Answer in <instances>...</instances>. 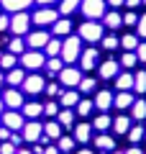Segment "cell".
Wrapping results in <instances>:
<instances>
[{
  "mask_svg": "<svg viewBox=\"0 0 146 154\" xmlns=\"http://www.w3.org/2000/svg\"><path fill=\"white\" fill-rule=\"evenodd\" d=\"M31 21L36 23L38 28L54 26V23L59 21V11H56V8H49V5H44V8H38V11L33 13V16H31Z\"/></svg>",
  "mask_w": 146,
  "mask_h": 154,
  "instance_id": "5b68a950",
  "label": "cell"
},
{
  "mask_svg": "<svg viewBox=\"0 0 146 154\" xmlns=\"http://www.w3.org/2000/svg\"><path fill=\"white\" fill-rule=\"evenodd\" d=\"M3 82H5V75H3V69H0V88H3Z\"/></svg>",
  "mask_w": 146,
  "mask_h": 154,
  "instance_id": "94428289",
  "label": "cell"
},
{
  "mask_svg": "<svg viewBox=\"0 0 146 154\" xmlns=\"http://www.w3.org/2000/svg\"><path fill=\"white\" fill-rule=\"evenodd\" d=\"M23 49H26L23 36H13L11 41H8V51H11V54H23Z\"/></svg>",
  "mask_w": 146,
  "mask_h": 154,
  "instance_id": "74e56055",
  "label": "cell"
},
{
  "mask_svg": "<svg viewBox=\"0 0 146 154\" xmlns=\"http://www.w3.org/2000/svg\"><path fill=\"white\" fill-rule=\"evenodd\" d=\"M136 57H138V62H146V41H141L136 46Z\"/></svg>",
  "mask_w": 146,
  "mask_h": 154,
  "instance_id": "f907efd6",
  "label": "cell"
},
{
  "mask_svg": "<svg viewBox=\"0 0 146 154\" xmlns=\"http://www.w3.org/2000/svg\"><path fill=\"white\" fill-rule=\"evenodd\" d=\"M3 3V8L5 11H11V13H18V11H26L31 3H36V0H0Z\"/></svg>",
  "mask_w": 146,
  "mask_h": 154,
  "instance_id": "d4e9b609",
  "label": "cell"
},
{
  "mask_svg": "<svg viewBox=\"0 0 146 154\" xmlns=\"http://www.w3.org/2000/svg\"><path fill=\"white\" fill-rule=\"evenodd\" d=\"M77 154H92V152H90V149H80V152H77Z\"/></svg>",
  "mask_w": 146,
  "mask_h": 154,
  "instance_id": "6125c7cd",
  "label": "cell"
},
{
  "mask_svg": "<svg viewBox=\"0 0 146 154\" xmlns=\"http://www.w3.org/2000/svg\"><path fill=\"white\" fill-rule=\"evenodd\" d=\"M97 72H100L103 80H115L118 72H120V64H118V59H105L103 64L97 67Z\"/></svg>",
  "mask_w": 146,
  "mask_h": 154,
  "instance_id": "7c38bea8",
  "label": "cell"
},
{
  "mask_svg": "<svg viewBox=\"0 0 146 154\" xmlns=\"http://www.w3.org/2000/svg\"><path fill=\"white\" fill-rule=\"evenodd\" d=\"M113 98L115 95L110 93V90H97V95H95V100H92V103H95V108L97 110H108V108H113Z\"/></svg>",
  "mask_w": 146,
  "mask_h": 154,
  "instance_id": "9a60e30c",
  "label": "cell"
},
{
  "mask_svg": "<svg viewBox=\"0 0 146 154\" xmlns=\"http://www.w3.org/2000/svg\"><path fill=\"white\" fill-rule=\"evenodd\" d=\"M82 54V38L80 36H67L62 38V62L64 64H72V62H77Z\"/></svg>",
  "mask_w": 146,
  "mask_h": 154,
  "instance_id": "6da1fadb",
  "label": "cell"
},
{
  "mask_svg": "<svg viewBox=\"0 0 146 154\" xmlns=\"http://www.w3.org/2000/svg\"><path fill=\"white\" fill-rule=\"evenodd\" d=\"M75 136H59L56 139V149H59V152H72V149H75Z\"/></svg>",
  "mask_w": 146,
  "mask_h": 154,
  "instance_id": "f35d334b",
  "label": "cell"
},
{
  "mask_svg": "<svg viewBox=\"0 0 146 154\" xmlns=\"http://www.w3.org/2000/svg\"><path fill=\"white\" fill-rule=\"evenodd\" d=\"M23 141H28V144H36L38 139L44 136V123H38V121H28V123H23Z\"/></svg>",
  "mask_w": 146,
  "mask_h": 154,
  "instance_id": "30bf717a",
  "label": "cell"
},
{
  "mask_svg": "<svg viewBox=\"0 0 146 154\" xmlns=\"http://www.w3.org/2000/svg\"><path fill=\"white\" fill-rule=\"evenodd\" d=\"M92 128H95V131H103V134H105L108 128H113V118H110L108 113H100L95 121H92Z\"/></svg>",
  "mask_w": 146,
  "mask_h": 154,
  "instance_id": "4316f807",
  "label": "cell"
},
{
  "mask_svg": "<svg viewBox=\"0 0 146 154\" xmlns=\"http://www.w3.org/2000/svg\"><path fill=\"white\" fill-rule=\"evenodd\" d=\"M21 139H23V136H18V134H11V144H16V146L21 144Z\"/></svg>",
  "mask_w": 146,
  "mask_h": 154,
  "instance_id": "9f6ffc18",
  "label": "cell"
},
{
  "mask_svg": "<svg viewBox=\"0 0 146 154\" xmlns=\"http://www.w3.org/2000/svg\"><path fill=\"white\" fill-rule=\"evenodd\" d=\"M59 105L54 103V100H49V103H44V116H49V118H56V116H59Z\"/></svg>",
  "mask_w": 146,
  "mask_h": 154,
  "instance_id": "ee69618b",
  "label": "cell"
},
{
  "mask_svg": "<svg viewBox=\"0 0 146 154\" xmlns=\"http://www.w3.org/2000/svg\"><path fill=\"white\" fill-rule=\"evenodd\" d=\"M16 152H18L16 144H11V141H3V144H0V154H16Z\"/></svg>",
  "mask_w": 146,
  "mask_h": 154,
  "instance_id": "7dc6e473",
  "label": "cell"
},
{
  "mask_svg": "<svg viewBox=\"0 0 146 154\" xmlns=\"http://www.w3.org/2000/svg\"><path fill=\"white\" fill-rule=\"evenodd\" d=\"M21 67L23 69H28V72H36V69H41L44 64H46V54L44 51H38V49H28V51H23L21 54Z\"/></svg>",
  "mask_w": 146,
  "mask_h": 154,
  "instance_id": "7a4b0ae2",
  "label": "cell"
},
{
  "mask_svg": "<svg viewBox=\"0 0 146 154\" xmlns=\"http://www.w3.org/2000/svg\"><path fill=\"white\" fill-rule=\"evenodd\" d=\"M3 103H5L11 110H18V108H23V93H21V90H16V88L5 90V93H3Z\"/></svg>",
  "mask_w": 146,
  "mask_h": 154,
  "instance_id": "4fadbf2b",
  "label": "cell"
},
{
  "mask_svg": "<svg viewBox=\"0 0 146 154\" xmlns=\"http://www.w3.org/2000/svg\"><path fill=\"white\" fill-rule=\"evenodd\" d=\"M123 154H144V152H141V149H138V146H131V149H128V152H123Z\"/></svg>",
  "mask_w": 146,
  "mask_h": 154,
  "instance_id": "680465c9",
  "label": "cell"
},
{
  "mask_svg": "<svg viewBox=\"0 0 146 154\" xmlns=\"http://www.w3.org/2000/svg\"><path fill=\"white\" fill-rule=\"evenodd\" d=\"M123 23H126V26H136V23H138V16H136L133 11H126V16H123Z\"/></svg>",
  "mask_w": 146,
  "mask_h": 154,
  "instance_id": "c3c4849f",
  "label": "cell"
},
{
  "mask_svg": "<svg viewBox=\"0 0 146 154\" xmlns=\"http://www.w3.org/2000/svg\"><path fill=\"white\" fill-rule=\"evenodd\" d=\"M144 136H146V126H131V131H128L131 144H138Z\"/></svg>",
  "mask_w": 146,
  "mask_h": 154,
  "instance_id": "ab89813d",
  "label": "cell"
},
{
  "mask_svg": "<svg viewBox=\"0 0 146 154\" xmlns=\"http://www.w3.org/2000/svg\"><path fill=\"white\" fill-rule=\"evenodd\" d=\"M59 103H62V108H75V105L80 103V93H77V90H72V88L62 90V95H59Z\"/></svg>",
  "mask_w": 146,
  "mask_h": 154,
  "instance_id": "d6986e66",
  "label": "cell"
},
{
  "mask_svg": "<svg viewBox=\"0 0 146 154\" xmlns=\"http://www.w3.org/2000/svg\"><path fill=\"white\" fill-rule=\"evenodd\" d=\"M144 5H146V0H144Z\"/></svg>",
  "mask_w": 146,
  "mask_h": 154,
  "instance_id": "003e7915",
  "label": "cell"
},
{
  "mask_svg": "<svg viewBox=\"0 0 146 154\" xmlns=\"http://www.w3.org/2000/svg\"><path fill=\"white\" fill-rule=\"evenodd\" d=\"M131 116H133L136 121H144V118H146V100H133V105H131Z\"/></svg>",
  "mask_w": 146,
  "mask_h": 154,
  "instance_id": "836d02e7",
  "label": "cell"
},
{
  "mask_svg": "<svg viewBox=\"0 0 146 154\" xmlns=\"http://www.w3.org/2000/svg\"><path fill=\"white\" fill-rule=\"evenodd\" d=\"M44 67H46V72H49V75H59V72L64 69V62H62V57H49Z\"/></svg>",
  "mask_w": 146,
  "mask_h": 154,
  "instance_id": "4dcf8cb0",
  "label": "cell"
},
{
  "mask_svg": "<svg viewBox=\"0 0 146 154\" xmlns=\"http://www.w3.org/2000/svg\"><path fill=\"white\" fill-rule=\"evenodd\" d=\"M95 146L100 152H115V139L108 134H100V136H95Z\"/></svg>",
  "mask_w": 146,
  "mask_h": 154,
  "instance_id": "cb8c5ba5",
  "label": "cell"
},
{
  "mask_svg": "<svg viewBox=\"0 0 146 154\" xmlns=\"http://www.w3.org/2000/svg\"><path fill=\"white\" fill-rule=\"evenodd\" d=\"M133 90H136V93H141V95L146 93V69H138L133 75Z\"/></svg>",
  "mask_w": 146,
  "mask_h": 154,
  "instance_id": "8d00e7d4",
  "label": "cell"
},
{
  "mask_svg": "<svg viewBox=\"0 0 146 154\" xmlns=\"http://www.w3.org/2000/svg\"><path fill=\"white\" fill-rule=\"evenodd\" d=\"M3 108H5V103H3V98H0V116H3Z\"/></svg>",
  "mask_w": 146,
  "mask_h": 154,
  "instance_id": "be15d7a7",
  "label": "cell"
},
{
  "mask_svg": "<svg viewBox=\"0 0 146 154\" xmlns=\"http://www.w3.org/2000/svg\"><path fill=\"white\" fill-rule=\"evenodd\" d=\"M103 23H97V21H82V26H80V38L82 41H90V44H95V41H100V38L105 36V31H103Z\"/></svg>",
  "mask_w": 146,
  "mask_h": 154,
  "instance_id": "3957f363",
  "label": "cell"
},
{
  "mask_svg": "<svg viewBox=\"0 0 146 154\" xmlns=\"http://www.w3.org/2000/svg\"><path fill=\"white\" fill-rule=\"evenodd\" d=\"M80 3L82 0H59V8H56V11H59L62 18H69L75 11H80Z\"/></svg>",
  "mask_w": 146,
  "mask_h": 154,
  "instance_id": "7402d4cb",
  "label": "cell"
},
{
  "mask_svg": "<svg viewBox=\"0 0 146 154\" xmlns=\"http://www.w3.org/2000/svg\"><path fill=\"white\" fill-rule=\"evenodd\" d=\"M49 38H51V36L46 33V28H36V31H28L26 33V46H28V49H38V51H41L44 46L49 44Z\"/></svg>",
  "mask_w": 146,
  "mask_h": 154,
  "instance_id": "52a82bcc",
  "label": "cell"
},
{
  "mask_svg": "<svg viewBox=\"0 0 146 154\" xmlns=\"http://www.w3.org/2000/svg\"><path fill=\"white\" fill-rule=\"evenodd\" d=\"M133 100H136V98L131 95V90H118V95L113 98V105H115L118 110H128L131 105H133Z\"/></svg>",
  "mask_w": 146,
  "mask_h": 154,
  "instance_id": "2e32d148",
  "label": "cell"
},
{
  "mask_svg": "<svg viewBox=\"0 0 146 154\" xmlns=\"http://www.w3.org/2000/svg\"><path fill=\"white\" fill-rule=\"evenodd\" d=\"M120 67H126V69H133L136 64H138V57H136V51H123V57L118 59Z\"/></svg>",
  "mask_w": 146,
  "mask_h": 154,
  "instance_id": "e575fe53",
  "label": "cell"
},
{
  "mask_svg": "<svg viewBox=\"0 0 146 154\" xmlns=\"http://www.w3.org/2000/svg\"><path fill=\"white\" fill-rule=\"evenodd\" d=\"M44 93L49 95V98H56V95H62V88L56 82H46V88H44Z\"/></svg>",
  "mask_w": 146,
  "mask_h": 154,
  "instance_id": "bcb514c9",
  "label": "cell"
},
{
  "mask_svg": "<svg viewBox=\"0 0 146 154\" xmlns=\"http://www.w3.org/2000/svg\"><path fill=\"white\" fill-rule=\"evenodd\" d=\"M138 36L136 33H126V36H120V46H123L126 51H136V46H138Z\"/></svg>",
  "mask_w": 146,
  "mask_h": 154,
  "instance_id": "d6a6232c",
  "label": "cell"
},
{
  "mask_svg": "<svg viewBox=\"0 0 146 154\" xmlns=\"http://www.w3.org/2000/svg\"><path fill=\"white\" fill-rule=\"evenodd\" d=\"M44 54H46V59L49 57H59L62 54V38H49V44L44 46Z\"/></svg>",
  "mask_w": 146,
  "mask_h": 154,
  "instance_id": "f546056e",
  "label": "cell"
},
{
  "mask_svg": "<svg viewBox=\"0 0 146 154\" xmlns=\"http://www.w3.org/2000/svg\"><path fill=\"white\" fill-rule=\"evenodd\" d=\"M144 0H126V8H138Z\"/></svg>",
  "mask_w": 146,
  "mask_h": 154,
  "instance_id": "db71d44e",
  "label": "cell"
},
{
  "mask_svg": "<svg viewBox=\"0 0 146 154\" xmlns=\"http://www.w3.org/2000/svg\"><path fill=\"white\" fill-rule=\"evenodd\" d=\"M75 108H77V113H80L82 118H87V116L95 110V103H92V100H87V98H80V103H77Z\"/></svg>",
  "mask_w": 146,
  "mask_h": 154,
  "instance_id": "d590c367",
  "label": "cell"
},
{
  "mask_svg": "<svg viewBox=\"0 0 146 154\" xmlns=\"http://www.w3.org/2000/svg\"><path fill=\"white\" fill-rule=\"evenodd\" d=\"M100 44H103V49L113 51V49H118V46H120V38H115V36H103V38H100Z\"/></svg>",
  "mask_w": 146,
  "mask_h": 154,
  "instance_id": "7bdbcfd3",
  "label": "cell"
},
{
  "mask_svg": "<svg viewBox=\"0 0 146 154\" xmlns=\"http://www.w3.org/2000/svg\"><path fill=\"white\" fill-rule=\"evenodd\" d=\"M44 136L51 141V139H59L62 136V123L59 121H49V123H44Z\"/></svg>",
  "mask_w": 146,
  "mask_h": 154,
  "instance_id": "83f0119b",
  "label": "cell"
},
{
  "mask_svg": "<svg viewBox=\"0 0 146 154\" xmlns=\"http://www.w3.org/2000/svg\"><path fill=\"white\" fill-rule=\"evenodd\" d=\"M23 80H26V72H23V67H13V69H8V75H5V82L11 85V88L23 85Z\"/></svg>",
  "mask_w": 146,
  "mask_h": 154,
  "instance_id": "44dd1931",
  "label": "cell"
},
{
  "mask_svg": "<svg viewBox=\"0 0 146 154\" xmlns=\"http://www.w3.org/2000/svg\"><path fill=\"white\" fill-rule=\"evenodd\" d=\"M115 88H118V90H133V75H131L128 69L118 72V77H115Z\"/></svg>",
  "mask_w": 146,
  "mask_h": 154,
  "instance_id": "484cf974",
  "label": "cell"
},
{
  "mask_svg": "<svg viewBox=\"0 0 146 154\" xmlns=\"http://www.w3.org/2000/svg\"><path fill=\"white\" fill-rule=\"evenodd\" d=\"M136 36L138 38H146V13L138 16V23H136Z\"/></svg>",
  "mask_w": 146,
  "mask_h": 154,
  "instance_id": "f6af8a7d",
  "label": "cell"
},
{
  "mask_svg": "<svg viewBox=\"0 0 146 154\" xmlns=\"http://www.w3.org/2000/svg\"><path fill=\"white\" fill-rule=\"evenodd\" d=\"M80 11L85 21H97V18L105 16V0H82Z\"/></svg>",
  "mask_w": 146,
  "mask_h": 154,
  "instance_id": "277c9868",
  "label": "cell"
},
{
  "mask_svg": "<svg viewBox=\"0 0 146 154\" xmlns=\"http://www.w3.org/2000/svg\"><path fill=\"white\" fill-rule=\"evenodd\" d=\"M56 77H59V82L64 85V88H77V85H80V80H82V72L77 69V67L64 64V69H62Z\"/></svg>",
  "mask_w": 146,
  "mask_h": 154,
  "instance_id": "9c48e42d",
  "label": "cell"
},
{
  "mask_svg": "<svg viewBox=\"0 0 146 154\" xmlns=\"http://www.w3.org/2000/svg\"><path fill=\"white\" fill-rule=\"evenodd\" d=\"M113 154H123V152H113Z\"/></svg>",
  "mask_w": 146,
  "mask_h": 154,
  "instance_id": "e7e4bbea",
  "label": "cell"
},
{
  "mask_svg": "<svg viewBox=\"0 0 146 154\" xmlns=\"http://www.w3.org/2000/svg\"><path fill=\"white\" fill-rule=\"evenodd\" d=\"M3 126L11 128V131H18V128H23V116L18 110H5L3 113Z\"/></svg>",
  "mask_w": 146,
  "mask_h": 154,
  "instance_id": "5bb4252c",
  "label": "cell"
},
{
  "mask_svg": "<svg viewBox=\"0 0 146 154\" xmlns=\"http://www.w3.org/2000/svg\"><path fill=\"white\" fill-rule=\"evenodd\" d=\"M0 141H11V128L0 126Z\"/></svg>",
  "mask_w": 146,
  "mask_h": 154,
  "instance_id": "816d5d0a",
  "label": "cell"
},
{
  "mask_svg": "<svg viewBox=\"0 0 146 154\" xmlns=\"http://www.w3.org/2000/svg\"><path fill=\"white\" fill-rule=\"evenodd\" d=\"M72 28H75V26H72L69 18H59V21L51 26V31H54L56 38H67V36H72Z\"/></svg>",
  "mask_w": 146,
  "mask_h": 154,
  "instance_id": "e0dca14e",
  "label": "cell"
},
{
  "mask_svg": "<svg viewBox=\"0 0 146 154\" xmlns=\"http://www.w3.org/2000/svg\"><path fill=\"white\" fill-rule=\"evenodd\" d=\"M31 16H28L26 11H18V13H13L11 16V31H13V36H26L28 33V28H31Z\"/></svg>",
  "mask_w": 146,
  "mask_h": 154,
  "instance_id": "8992f818",
  "label": "cell"
},
{
  "mask_svg": "<svg viewBox=\"0 0 146 154\" xmlns=\"http://www.w3.org/2000/svg\"><path fill=\"white\" fill-rule=\"evenodd\" d=\"M41 113H44V103H33V100L31 103H23V116L28 121H36Z\"/></svg>",
  "mask_w": 146,
  "mask_h": 154,
  "instance_id": "603a6c76",
  "label": "cell"
},
{
  "mask_svg": "<svg viewBox=\"0 0 146 154\" xmlns=\"http://www.w3.org/2000/svg\"><path fill=\"white\" fill-rule=\"evenodd\" d=\"M3 31H11V16H5V13H0V33Z\"/></svg>",
  "mask_w": 146,
  "mask_h": 154,
  "instance_id": "681fc988",
  "label": "cell"
},
{
  "mask_svg": "<svg viewBox=\"0 0 146 154\" xmlns=\"http://www.w3.org/2000/svg\"><path fill=\"white\" fill-rule=\"evenodd\" d=\"M18 64L16 54H11V51H5V54L0 57V69H13V67Z\"/></svg>",
  "mask_w": 146,
  "mask_h": 154,
  "instance_id": "60d3db41",
  "label": "cell"
},
{
  "mask_svg": "<svg viewBox=\"0 0 146 154\" xmlns=\"http://www.w3.org/2000/svg\"><path fill=\"white\" fill-rule=\"evenodd\" d=\"M92 139V123H77L75 126V141L77 144H87Z\"/></svg>",
  "mask_w": 146,
  "mask_h": 154,
  "instance_id": "ac0fdd59",
  "label": "cell"
},
{
  "mask_svg": "<svg viewBox=\"0 0 146 154\" xmlns=\"http://www.w3.org/2000/svg\"><path fill=\"white\" fill-rule=\"evenodd\" d=\"M113 131L115 134H128L131 131V118L128 116H118V118H113Z\"/></svg>",
  "mask_w": 146,
  "mask_h": 154,
  "instance_id": "f1b7e54d",
  "label": "cell"
},
{
  "mask_svg": "<svg viewBox=\"0 0 146 154\" xmlns=\"http://www.w3.org/2000/svg\"><path fill=\"white\" fill-rule=\"evenodd\" d=\"M36 3L44 8V5H54V3H59V0H36Z\"/></svg>",
  "mask_w": 146,
  "mask_h": 154,
  "instance_id": "11a10c76",
  "label": "cell"
},
{
  "mask_svg": "<svg viewBox=\"0 0 146 154\" xmlns=\"http://www.w3.org/2000/svg\"><path fill=\"white\" fill-rule=\"evenodd\" d=\"M21 88H23V93H28V95H38V93H44L46 82H44V77H41V75L31 72V75H26V80H23Z\"/></svg>",
  "mask_w": 146,
  "mask_h": 154,
  "instance_id": "ba28073f",
  "label": "cell"
},
{
  "mask_svg": "<svg viewBox=\"0 0 146 154\" xmlns=\"http://www.w3.org/2000/svg\"><path fill=\"white\" fill-rule=\"evenodd\" d=\"M103 26L110 28V31H115V28L123 26V16H120L118 11H108V13L103 16Z\"/></svg>",
  "mask_w": 146,
  "mask_h": 154,
  "instance_id": "ffe728a7",
  "label": "cell"
},
{
  "mask_svg": "<svg viewBox=\"0 0 146 154\" xmlns=\"http://www.w3.org/2000/svg\"><path fill=\"white\" fill-rule=\"evenodd\" d=\"M0 57H3V51H0Z\"/></svg>",
  "mask_w": 146,
  "mask_h": 154,
  "instance_id": "03108f58",
  "label": "cell"
},
{
  "mask_svg": "<svg viewBox=\"0 0 146 154\" xmlns=\"http://www.w3.org/2000/svg\"><path fill=\"white\" fill-rule=\"evenodd\" d=\"M97 59H100V51L92 49V46H87V49H82V54H80V67L85 72H90V69L97 67Z\"/></svg>",
  "mask_w": 146,
  "mask_h": 154,
  "instance_id": "8fae6325",
  "label": "cell"
},
{
  "mask_svg": "<svg viewBox=\"0 0 146 154\" xmlns=\"http://www.w3.org/2000/svg\"><path fill=\"white\" fill-rule=\"evenodd\" d=\"M56 121H59L64 128L67 126H75V110H72V108H62L59 116H56Z\"/></svg>",
  "mask_w": 146,
  "mask_h": 154,
  "instance_id": "1f68e13d",
  "label": "cell"
},
{
  "mask_svg": "<svg viewBox=\"0 0 146 154\" xmlns=\"http://www.w3.org/2000/svg\"><path fill=\"white\" fill-rule=\"evenodd\" d=\"M16 154H33V152H28V149H18Z\"/></svg>",
  "mask_w": 146,
  "mask_h": 154,
  "instance_id": "91938a15",
  "label": "cell"
},
{
  "mask_svg": "<svg viewBox=\"0 0 146 154\" xmlns=\"http://www.w3.org/2000/svg\"><path fill=\"white\" fill-rule=\"evenodd\" d=\"M108 5H110V8H113V11H115V8L126 5V0H108Z\"/></svg>",
  "mask_w": 146,
  "mask_h": 154,
  "instance_id": "f5cc1de1",
  "label": "cell"
},
{
  "mask_svg": "<svg viewBox=\"0 0 146 154\" xmlns=\"http://www.w3.org/2000/svg\"><path fill=\"white\" fill-rule=\"evenodd\" d=\"M44 154H59V149H56V146H46V149H44Z\"/></svg>",
  "mask_w": 146,
  "mask_h": 154,
  "instance_id": "6f0895ef",
  "label": "cell"
},
{
  "mask_svg": "<svg viewBox=\"0 0 146 154\" xmlns=\"http://www.w3.org/2000/svg\"><path fill=\"white\" fill-rule=\"evenodd\" d=\"M77 88H80V93H92V90L97 88V82H95V80H92V77H82V80H80V85H77Z\"/></svg>",
  "mask_w": 146,
  "mask_h": 154,
  "instance_id": "b9f144b4",
  "label": "cell"
}]
</instances>
